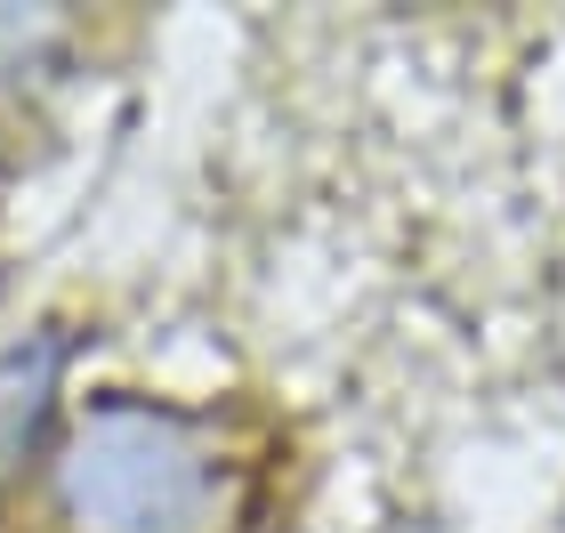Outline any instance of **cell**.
<instances>
[{
	"label": "cell",
	"mask_w": 565,
	"mask_h": 533,
	"mask_svg": "<svg viewBox=\"0 0 565 533\" xmlns=\"http://www.w3.org/2000/svg\"><path fill=\"white\" fill-rule=\"evenodd\" d=\"M73 49V24L57 9H0V89H33Z\"/></svg>",
	"instance_id": "3"
},
{
	"label": "cell",
	"mask_w": 565,
	"mask_h": 533,
	"mask_svg": "<svg viewBox=\"0 0 565 533\" xmlns=\"http://www.w3.org/2000/svg\"><path fill=\"white\" fill-rule=\"evenodd\" d=\"M65 533H235L250 469L218 420L153 396H97L49 461Z\"/></svg>",
	"instance_id": "1"
},
{
	"label": "cell",
	"mask_w": 565,
	"mask_h": 533,
	"mask_svg": "<svg viewBox=\"0 0 565 533\" xmlns=\"http://www.w3.org/2000/svg\"><path fill=\"white\" fill-rule=\"evenodd\" d=\"M73 364V332L65 323H41V332H17L0 348V486L33 469V452L57 428V388Z\"/></svg>",
	"instance_id": "2"
}]
</instances>
